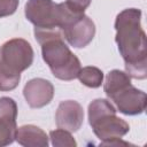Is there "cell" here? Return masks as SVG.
I'll use <instances>...</instances> for the list:
<instances>
[{"label": "cell", "instance_id": "cell-1", "mask_svg": "<svg viewBox=\"0 0 147 147\" xmlns=\"http://www.w3.org/2000/svg\"><path fill=\"white\" fill-rule=\"evenodd\" d=\"M115 41L125 62V72L134 79L147 77V39L141 28V10L126 8L115 20Z\"/></svg>", "mask_w": 147, "mask_h": 147}, {"label": "cell", "instance_id": "cell-2", "mask_svg": "<svg viewBox=\"0 0 147 147\" xmlns=\"http://www.w3.org/2000/svg\"><path fill=\"white\" fill-rule=\"evenodd\" d=\"M34 38L41 46L42 59L54 77L61 80H72L77 78L82 64L79 59L64 42L62 30L34 28Z\"/></svg>", "mask_w": 147, "mask_h": 147}, {"label": "cell", "instance_id": "cell-3", "mask_svg": "<svg viewBox=\"0 0 147 147\" xmlns=\"http://www.w3.org/2000/svg\"><path fill=\"white\" fill-rule=\"evenodd\" d=\"M33 62V49L25 39L14 38L0 46V91L17 87L21 72Z\"/></svg>", "mask_w": 147, "mask_h": 147}, {"label": "cell", "instance_id": "cell-4", "mask_svg": "<svg viewBox=\"0 0 147 147\" xmlns=\"http://www.w3.org/2000/svg\"><path fill=\"white\" fill-rule=\"evenodd\" d=\"M103 91L117 110L124 115H140L146 109V93L134 87L131 84V77L122 70L114 69L107 74Z\"/></svg>", "mask_w": 147, "mask_h": 147}, {"label": "cell", "instance_id": "cell-5", "mask_svg": "<svg viewBox=\"0 0 147 147\" xmlns=\"http://www.w3.org/2000/svg\"><path fill=\"white\" fill-rule=\"evenodd\" d=\"M88 123L101 142L121 139L129 131V124L116 115V108L107 99H95L88 105Z\"/></svg>", "mask_w": 147, "mask_h": 147}, {"label": "cell", "instance_id": "cell-6", "mask_svg": "<svg viewBox=\"0 0 147 147\" xmlns=\"http://www.w3.org/2000/svg\"><path fill=\"white\" fill-rule=\"evenodd\" d=\"M25 17L37 29H60L67 26L80 14L71 11L64 2L53 0H28L24 7Z\"/></svg>", "mask_w": 147, "mask_h": 147}, {"label": "cell", "instance_id": "cell-7", "mask_svg": "<svg viewBox=\"0 0 147 147\" xmlns=\"http://www.w3.org/2000/svg\"><path fill=\"white\" fill-rule=\"evenodd\" d=\"M62 32L64 39L70 46L75 48H84L94 38L95 24L88 16L80 14L64 26Z\"/></svg>", "mask_w": 147, "mask_h": 147}, {"label": "cell", "instance_id": "cell-8", "mask_svg": "<svg viewBox=\"0 0 147 147\" xmlns=\"http://www.w3.org/2000/svg\"><path fill=\"white\" fill-rule=\"evenodd\" d=\"M84 122V110L79 102L75 100L62 101L55 113V123L59 129L76 132Z\"/></svg>", "mask_w": 147, "mask_h": 147}, {"label": "cell", "instance_id": "cell-9", "mask_svg": "<svg viewBox=\"0 0 147 147\" xmlns=\"http://www.w3.org/2000/svg\"><path fill=\"white\" fill-rule=\"evenodd\" d=\"M23 95L31 108H42L52 101L54 96V86L47 79L33 78L25 84Z\"/></svg>", "mask_w": 147, "mask_h": 147}, {"label": "cell", "instance_id": "cell-10", "mask_svg": "<svg viewBox=\"0 0 147 147\" xmlns=\"http://www.w3.org/2000/svg\"><path fill=\"white\" fill-rule=\"evenodd\" d=\"M15 140L24 147H47L48 137L40 127L28 124L17 127Z\"/></svg>", "mask_w": 147, "mask_h": 147}, {"label": "cell", "instance_id": "cell-11", "mask_svg": "<svg viewBox=\"0 0 147 147\" xmlns=\"http://www.w3.org/2000/svg\"><path fill=\"white\" fill-rule=\"evenodd\" d=\"M16 115H0V147L14 142L17 130Z\"/></svg>", "mask_w": 147, "mask_h": 147}, {"label": "cell", "instance_id": "cell-12", "mask_svg": "<svg viewBox=\"0 0 147 147\" xmlns=\"http://www.w3.org/2000/svg\"><path fill=\"white\" fill-rule=\"evenodd\" d=\"M77 78L83 85L90 88H98L103 83V72L96 67L87 65L80 69Z\"/></svg>", "mask_w": 147, "mask_h": 147}, {"label": "cell", "instance_id": "cell-13", "mask_svg": "<svg viewBox=\"0 0 147 147\" xmlns=\"http://www.w3.org/2000/svg\"><path fill=\"white\" fill-rule=\"evenodd\" d=\"M49 138L54 147H76L77 146V142L71 136V132L63 129L51 131Z\"/></svg>", "mask_w": 147, "mask_h": 147}, {"label": "cell", "instance_id": "cell-14", "mask_svg": "<svg viewBox=\"0 0 147 147\" xmlns=\"http://www.w3.org/2000/svg\"><path fill=\"white\" fill-rule=\"evenodd\" d=\"M20 0H0V18L13 15L18 8Z\"/></svg>", "mask_w": 147, "mask_h": 147}, {"label": "cell", "instance_id": "cell-15", "mask_svg": "<svg viewBox=\"0 0 147 147\" xmlns=\"http://www.w3.org/2000/svg\"><path fill=\"white\" fill-rule=\"evenodd\" d=\"M91 1L92 0H65L64 3L71 11L76 14H84V11L91 5Z\"/></svg>", "mask_w": 147, "mask_h": 147}]
</instances>
